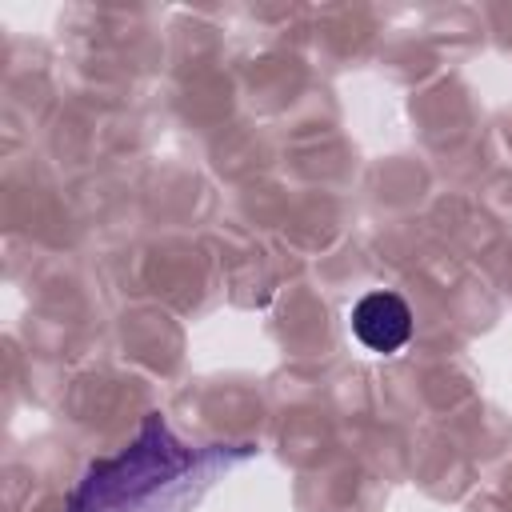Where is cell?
<instances>
[{"instance_id":"6da1fadb","label":"cell","mask_w":512,"mask_h":512,"mask_svg":"<svg viewBox=\"0 0 512 512\" xmlns=\"http://www.w3.org/2000/svg\"><path fill=\"white\" fill-rule=\"evenodd\" d=\"M252 444L188 448L160 412H148L128 448L92 460L64 512H192L216 480L252 460Z\"/></svg>"},{"instance_id":"7a4b0ae2","label":"cell","mask_w":512,"mask_h":512,"mask_svg":"<svg viewBox=\"0 0 512 512\" xmlns=\"http://www.w3.org/2000/svg\"><path fill=\"white\" fill-rule=\"evenodd\" d=\"M352 332L368 352L392 356L412 336V308L396 292H368L352 308Z\"/></svg>"}]
</instances>
